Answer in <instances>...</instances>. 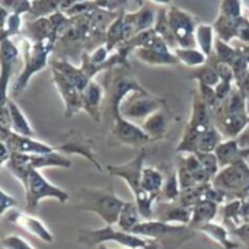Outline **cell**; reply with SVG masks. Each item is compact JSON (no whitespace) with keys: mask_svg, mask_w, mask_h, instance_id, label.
Listing matches in <instances>:
<instances>
[{"mask_svg":"<svg viewBox=\"0 0 249 249\" xmlns=\"http://www.w3.org/2000/svg\"><path fill=\"white\" fill-rule=\"evenodd\" d=\"M105 71V98L102 105V114L105 112V117H108L112 123L118 115H121L120 107L125 96L131 92H144L146 89L136 80L134 74L130 71V66L127 64H120Z\"/></svg>","mask_w":249,"mask_h":249,"instance_id":"6da1fadb","label":"cell"},{"mask_svg":"<svg viewBox=\"0 0 249 249\" xmlns=\"http://www.w3.org/2000/svg\"><path fill=\"white\" fill-rule=\"evenodd\" d=\"M144 160H146V149L143 147L130 162L123 163V165H108L105 171L109 175L118 177L125 181V184L130 187L134 196V200L142 213V217L144 220H149L155 216V212L152 207L155 201L142 187V174L144 168Z\"/></svg>","mask_w":249,"mask_h":249,"instance_id":"7a4b0ae2","label":"cell"},{"mask_svg":"<svg viewBox=\"0 0 249 249\" xmlns=\"http://www.w3.org/2000/svg\"><path fill=\"white\" fill-rule=\"evenodd\" d=\"M124 204H125L124 200H121L112 191L108 190L83 187L79 191L77 210L98 214L105 222V225H114V226L117 225Z\"/></svg>","mask_w":249,"mask_h":249,"instance_id":"3957f363","label":"cell"},{"mask_svg":"<svg viewBox=\"0 0 249 249\" xmlns=\"http://www.w3.org/2000/svg\"><path fill=\"white\" fill-rule=\"evenodd\" d=\"M77 242L85 245L86 248L99 247L105 242H117L121 247L130 249H159L160 247L158 241L146 239L131 232L121 231L118 228H114V225H107L102 229H93V231L83 229L79 232Z\"/></svg>","mask_w":249,"mask_h":249,"instance_id":"277c9868","label":"cell"},{"mask_svg":"<svg viewBox=\"0 0 249 249\" xmlns=\"http://www.w3.org/2000/svg\"><path fill=\"white\" fill-rule=\"evenodd\" d=\"M54 45V36L44 38L41 41H36L35 44H29L23 39V50H22V58H23V69L18 74V79L15 80V85L12 88V95H19L29 83L31 77L41 71L47 66V58L53 50Z\"/></svg>","mask_w":249,"mask_h":249,"instance_id":"5b68a950","label":"cell"},{"mask_svg":"<svg viewBox=\"0 0 249 249\" xmlns=\"http://www.w3.org/2000/svg\"><path fill=\"white\" fill-rule=\"evenodd\" d=\"M213 185L223 191L231 200H244L249 197V165L247 160L225 166L212 179Z\"/></svg>","mask_w":249,"mask_h":249,"instance_id":"8992f818","label":"cell"},{"mask_svg":"<svg viewBox=\"0 0 249 249\" xmlns=\"http://www.w3.org/2000/svg\"><path fill=\"white\" fill-rule=\"evenodd\" d=\"M212 121V109L200 96V93H194L193 99V111L190 117V123L185 127V133L177 147V153H196L198 137L213 124Z\"/></svg>","mask_w":249,"mask_h":249,"instance_id":"52a82bcc","label":"cell"},{"mask_svg":"<svg viewBox=\"0 0 249 249\" xmlns=\"http://www.w3.org/2000/svg\"><path fill=\"white\" fill-rule=\"evenodd\" d=\"M23 190H25L28 213L35 212L39 201L44 198H54L61 204L67 203V200H69V194L64 190L53 185L48 179H45V177L39 172V169H34V168L31 169L28 184Z\"/></svg>","mask_w":249,"mask_h":249,"instance_id":"ba28073f","label":"cell"},{"mask_svg":"<svg viewBox=\"0 0 249 249\" xmlns=\"http://www.w3.org/2000/svg\"><path fill=\"white\" fill-rule=\"evenodd\" d=\"M165 107V101L144 92H131L125 96L120 107V112L124 118L139 123V120H146L149 115Z\"/></svg>","mask_w":249,"mask_h":249,"instance_id":"9c48e42d","label":"cell"},{"mask_svg":"<svg viewBox=\"0 0 249 249\" xmlns=\"http://www.w3.org/2000/svg\"><path fill=\"white\" fill-rule=\"evenodd\" d=\"M196 231L191 229L187 225H177V223H166L162 220H142L139 225L134 226L131 233L143 236L146 239L152 241H163V239H174L177 236H185V235H193Z\"/></svg>","mask_w":249,"mask_h":249,"instance_id":"30bf717a","label":"cell"},{"mask_svg":"<svg viewBox=\"0 0 249 249\" xmlns=\"http://www.w3.org/2000/svg\"><path fill=\"white\" fill-rule=\"evenodd\" d=\"M93 144H95L93 140L90 137H88L86 134H83L77 130H70L64 134L61 144L55 146V149H57V152H61L64 155H80V156L86 158L96 168V171L104 172L105 169L96 159Z\"/></svg>","mask_w":249,"mask_h":249,"instance_id":"8fae6325","label":"cell"},{"mask_svg":"<svg viewBox=\"0 0 249 249\" xmlns=\"http://www.w3.org/2000/svg\"><path fill=\"white\" fill-rule=\"evenodd\" d=\"M53 71V83L64 104V117L69 120L74 117L77 112L83 111L82 92L76 88V85L61 71L51 67Z\"/></svg>","mask_w":249,"mask_h":249,"instance_id":"7c38bea8","label":"cell"},{"mask_svg":"<svg viewBox=\"0 0 249 249\" xmlns=\"http://www.w3.org/2000/svg\"><path fill=\"white\" fill-rule=\"evenodd\" d=\"M112 134L117 139L118 143L121 144H128V146H144L152 142L149 134L143 130L142 125H139L134 121H130L124 118L123 115H118L112 123H111Z\"/></svg>","mask_w":249,"mask_h":249,"instance_id":"4fadbf2b","label":"cell"},{"mask_svg":"<svg viewBox=\"0 0 249 249\" xmlns=\"http://www.w3.org/2000/svg\"><path fill=\"white\" fill-rule=\"evenodd\" d=\"M168 20H169V26L175 35V39H177V44L182 48H194L196 42V29H194V19L177 9V7H172L169 10V15H168Z\"/></svg>","mask_w":249,"mask_h":249,"instance_id":"5bb4252c","label":"cell"},{"mask_svg":"<svg viewBox=\"0 0 249 249\" xmlns=\"http://www.w3.org/2000/svg\"><path fill=\"white\" fill-rule=\"evenodd\" d=\"M3 217H4L6 222L19 226L20 229L26 231L28 233H31L32 236L38 238L42 242L51 244L54 241V236L50 232V229L39 219H36V217H34V216H31L28 213H22V212H18V210L12 209Z\"/></svg>","mask_w":249,"mask_h":249,"instance_id":"9a60e30c","label":"cell"},{"mask_svg":"<svg viewBox=\"0 0 249 249\" xmlns=\"http://www.w3.org/2000/svg\"><path fill=\"white\" fill-rule=\"evenodd\" d=\"M10 152L13 153H26V155H44V153H51L55 152V146H50L47 143H42L34 137L28 136H20L16 133H12L6 142Z\"/></svg>","mask_w":249,"mask_h":249,"instance_id":"2e32d148","label":"cell"},{"mask_svg":"<svg viewBox=\"0 0 249 249\" xmlns=\"http://www.w3.org/2000/svg\"><path fill=\"white\" fill-rule=\"evenodd\" d=\"M15 155L34 169H42V168L69 169L71 168V160L67 158V155L57 152V150L51 153H44V155H26V153H15Z\"/></svg>","mask_w":249,"mask_h":249,"instance_id":"e0dca14e","label":"cell"},{"mask_svg":"<svg viewBox=\"0 0 249 249\" xmlns=\"http://www.w3.org/2000/svg\"><path fill=\"white\" fill-rule=\"evenodd\" d=\"M19 54H20V51L10 39H7V38L1 39V89H3V102L1 104H4L9 99V96H7L9 82H10V76L15 70V66L19 61Z\"/></svg>","mask_w":249,"mask_h":249,"instance_id":"ac0fdd59","label":"cell"},{"mask_svg":"<svg viewBox=\"0 0 249 249\" xmlns=\"http://www.w3.org/2000/svg\"><path fill=\"white\" fill-rule=\"evenodd\" d=\"M104 98H105V89L95 80H90V83L82 92L83 111L89 117H92L96 123H101Z\"/></svg>","mask_w":249,"mask_h":249,"instance_id":"d6986e66","label":"cell"},{"mask_svg":"<svg viewBox=\"0 0 249 249\" xmlns=\"http://www.w3.org/2000/svg\"><path fill=\"white\" fill-rule=\"evenodd\" d=\"M220 168L229 166L239 160H247L249 158V147H242L236 139H225L214 150Z\"/></svg>","mask_w":249,"mask_h":249,"instance_id":"ffe728a7","label":"cell"},{"mask_svg":"<svg viewBox=\"0 0 249 249\" xmlns=\"http://www.w3.org/2000/svg\"><path fill=\"white\" fill-rule=\"evenodd\" d=\"M159 206V210L155 213L158 220L166 222V223H177V225H190L193 217V209L185 207L179 203H160L156 201Z\"/></svg>","mask_w":249,"mask_h":249,"instance_id":"44dd1931","label":"cell"},{"mask_svg":"<svg viewBox=\"0 0 249 249\" xmlns=\"http://www.w3.org/2000/svg\"><path fill=\"white\" fill-rule=\"evenodd\" d=\"M169 121H171V115H169L168 109L163 107V108L158 109L156 112H153L152 115H149L143 121L142 127L149 134L152 142H156V140H160L166 136Z\"/></svg>","mask_w":249,"mask_h":249,"instance_id":"7402d4cb","label":"cell"},{"mask_svg":"<svg viewBox=\"0 0 249 249\" xmlns=\"http://www.w3.org/2000/svg\"><path fill=\"white\" fill-rule=\"evenodd\" d=\"M219 209H220V204H217L216 201H212V200L200 201L198 204L193 207V217L188 226L194 231H198L201 226L213 222Z\"/></svg>","mask_w":249,"mask_h":249,"instance_id":"603a6c76","label":"cell"},{"mask_svg":"<svg viewBox=\"0 0 249 249\" xmlns=\"http://www.w3.org/2000/svg\"><path fill=\"white\" fill-rule=\"evenodd\" d=\"M163 184H165V174L158 169V168H152V166H144L143 168V174H142V187L143 190L153 198V201L156 203V200L159 198L162 190H163Z\"/></svg>","mask_w":249,"mask_h":249,"instance_id":"cb8c5ba5","label":"cell"},{"mask_svg":"<svg viewBox=\"0 0 249 249\" xmlns=\"http://www.w3.org/2000/svg\"><path fill=\"white\" fill-rule=\"evenodd\" d=\"M136 55L152 66H174L179 60L175 54L171 51H163V50H156V48H146V47H139L136 50Z\"/></svg>","mask_w":249,"mask_h":249,"instance_id":"d4e9b609","label":"cell"},{"mask_svg":"<svg viewBox=\"0 0 249 249\" xmlns=\"http://www.w3.org/2000/svg\"><path fill=\"white\" fill-rule=\"evenodd\" d=\"M51 67L55 69V70H58V71H61L63 74H66V76L76 85V88H77L80 92H83V90L86 89V86L90 83V80H93V79H90V77L86 74V71H85L82 67L73 66L71 63L64 61V60H60V61L57 60V61H54V63L51 64Z\"/></svg>","mask_w":249,"mask_h":249,"instance_id":"484cf974","label":"cell"},{"mask_svg":"<svg viewBox=\"0 0 249 249\" xmlns=\"http://www.w3.org/2000/svg\"><path fill=\"white\" fill-rule=\"evenodd\" d=\"M9 108V115H10V127L12 131L20 136H28V137H34L35 133L28 121V118L25 117V114L20 111V108L18 107V104L13 99H7L4 102ZM3 105V104H1Z\"/></svg>","mask_w":249,"mask_h":249,"instance_id":"4316f807","label":"cell"},{"mask_svg":"<svg viewBox=\"0 0 249 249\" xmlns=\"http://www.w3.org/2000/svg\"><path fill=\"white\" fill-rule=\"evenodd\" d=\"M181 194V185H179V178H178V171L177 168H169L165 172V184L163 190L156 201L160 203H175L179 198Z\"/></svg>","mask_w":249,"mask_h":249,"instance_id":"83f0119b","label":"cell"},{"mask_svg":"<svg viewBox=\"0 0 249 249\" xmlns=\"http://www.w3.org/2000/svg\"><path fill=\"white\" fill-rule=\"evenodd\" d=\"M198 232L204 233L207 238H210L212 241H214L217 245H220L223 249H236L238 248V244L233 242L231 238H229V232L226 231L225 226L222 225H217V223H207L204 226H201L198 229Z\"/></svg>","mask_w":249,"mask_h":249,"instance_id":"f1b7e54d","label":"cell"},{"mask_svg":"<svg viewBox=\"0 0 249 249\" xmlns=\"http://www.w3.org/2000/svg\"><path fill=\"white\" fill-rule=\"evenodd\" d=\"M142 213L134 203L131 201H125L121 213H120V217H118V222H117V228L121 229V231H125V232H131L134 229L136 225H139L142 222Z\"/></svg>","mask_w":249,"mask_h":249,"instance_id":"f546056e","label":"cell"},{"mask_svg":"<svg viewBox=\"0 0 249 249\" xmlns=\"http://www.w3.org/2000/svg\"><path fill=\"white\" fill-rule=\"evenodd\" d=\"M223 134L219 131V128L216 125L209 127L200 137H198V143H197V152H214L216 147L223 142ZM196 152V153H197Z\"/></svg>","mask_w":249,"mask_h":249,"instance_id":"4dcf8cb0","label":"cell"},{"mask_svg":"<svg viewBox=\"0 0 249 249\" xmlns=\"http://www.w3.org/2000/svg\"><path fill=\"white\" fill-rule=\"evenodd\" d=\"M175 55L178 57L179 61H182L184 64L190 66V67H200L206 63L207 60V54H204L201 50H196V48H175L174 50Z\"/></svg>","mask_w":249,"mask_h":249,"instance_id":"1f68e13d","label":"cell"},{"mask_svg":"<svg viewBox=\"0 0 249 249\" xmlns=\"http://www.w3.org/2000/svg\"><path fill=\"white\" fill-rule=\"evenodd\" d=\"M196 39L200 50L210 57L213 47V28L209 25H200L196 29Z\"/></svg>","mask_w":249,"mask_h":249,"instance_id":"d6a6232c","label":"cell"},{"mask_svg":"<svg viewBox=\"0 0 249 249\" xmlns=\"http://www.w3.org/2000/svg\"><path fill=\"white\" fill-rule=\"evenodd\" d=\"M197 155V158H198V160L201 162V165H203V168L206 169V172L210 175V178L213 179L217 174H219V171L222 169L220 168V163H219V159H217V156H216V153L214 152H197L196 153Z\"/></svg>","mask_w":249,"mask_h":249,"instance_id":"836d02e7","label":"cell"},{"mask_svg":"<svg viewBox=\"0 0 249 249\" xmlns=\"http://www.w3.org/2000/svg\"><path fill=\"white\" fill-rule=\"evenodd\" d=\"M193 79H196L197 82H201L204 85L213 86V88H216L222 82V79L214 67H203L200 71L193 73Z\"/></svg>","mask_w":249,"mask_h":249,"instance_id":"e575fe53","label":"cell"},{"mask_svg":"<svg viewBox=\"0 0 249 249\" xmlns=\"http://www.w3.org/2000/svg\"><path fill=\"white\" fill-rule=\"evenodd\" d=\"M3 36L1 39H6L7 35H15L18 34L19 28H20V18L16 13H10L9 16H6V10L3 9Z\"/></svg>","mask_w":249,"mask_h":249,"instance_id":"d590c367","label":"cell"},{"mask_svg":"<svg viewBox=\"0 0 249 249\" xmlns=\"http://www.w3.org/2000/svg\"><path fill=\"white\" fill-rule=\"evenodd\" d=\"M3 249H35L28 241L18 235H9L1 239Z\"/></svg>","mask_w":249,"mask_h":249,"instance_id":"8d00e7d4","label":"cell"},{"mask_svg":"<svg viewBox=\"0 0 249 249\" xmlns=\"http://www.w3.org/2000/svg\"><path fill=\"white\" fill-rule=\"evenodd\" d=\"M3 9H9L10 13L20 15L23 12H29L32 9V3L29 0H3Z\"/></svg>","mask_w":249,"mask_h":249,"instance_id":"74e56055","label":"cell"},{"mask_svg":"<svg viewBox=\"0 0 249 249\" xmlns=\"http://www.w3.org/2000/svg\"><path fill=\"white\" fill-rule=\"evenodd\" d=\"M222 10L228 16H239V13H241L239 1L238 0H225L222 4Z\"/></svg>","mask_w":249,"mask_h":249,"instance_id":"f35d334b","label":"cell"},{"mask_svg":"<svg viewBox=\"0 0 249 249\" xmlns=\"http://www.w3.org/2000/svg\"><path fill=\"white\" fill-rule=\"evenodd\" d=\"M18 204L16 198L9 196L4 190H1V216H4L9 210L15 209Z\"/></svg>","mask_w":249,"mask_h":249,"instance_id":"ab89813d","label":"cell"},{"mask_svg":"<svg viewBox=\"0 0 249 249\" xmlns=\"http://www.w3.org/2000/svg\"><path fill=\"white\" fill-rule=\"evenodd\" d=\"M152 1H155V3H158V4H168V3H171L172 0H152Z\"/></svg>","mask_w":249,"mask_h":249,"instance_id":"60d3db41","label":"cell"},{"mask_svg":"<svg viewBox=\"0 0 249 249\" xmlns=\"http://www.w3.org/2000/svg\"><path fill=\"white\" fill-rule=\"evenodd\" d=\"M98 249H109V248H107V247H105V245L102 244V245H99V247H98ZM128 249H130V248H128Z\"/></svg>","mask_w":249,"mask_h":249,"instance_id":"b9f144b4","label":"cell"},{"mask_svg":"<svg viewBox=\"0 0 249 249\" xmlns=\"http://www.w3.org/2000/svg\"><path fill=\"white\" fill-rule=\"evenodd\" d=\"M247 162H248V165H249V158H248V159H247Z\"/></svg>","mask_w":249,"mask_h":249,"instance_id":"7bdbcfd3","label":"cell"}]
</instances>
